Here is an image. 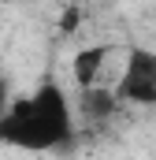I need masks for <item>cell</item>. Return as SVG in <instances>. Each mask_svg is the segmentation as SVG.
<instances>
[{
  "label": "cell",
  "mask_w": 156,
  "mask_h": 160,
  "mask_svg": "<svg viewBox=\"0 0 156 160\" xmlns=\"http://www.w3.org/2000/svg\"><path fill=\"white\" fill-rule=\"evenodd\" d=\"M108 52H112L108 45H89V48H78V52H75L71 71H75L78 89H82V86H97V82H100V71H104Z\"/></svg>",
  "instance_id": "4"
},
{
  "label": "cell",
  "mask_w": 156,
  "mask_h": 160,
  "mask_svg": "<svg viewBox=\"0 0 156 160\" xmlns=\"http://www.w3.org/2000/svg\"><path fill=\"white\" fill-rule=\"evenodd\" d=\"M119 104H123V101H119L115 86L108 89V86L97 82V86H82V89H78V112H82L85 119H97V123H100V119H112Z\"/></svg>",
  "instance_id": "3"
},
{
  "label": "cell",
  "mask_w": 156,
  "mask_h": 160,
  "mask_svg": "<svg viewBox=\"0 0 156 160\" xmlns=\"http://www.w3.org/2000/svg\"><path fill=\"white\" fill-rule=\"evenodd\" d=\"M11 101H15V97H11V78H7V75H0V116L11 108Z\"/></svg>",
  "instance_id": "5"
},
{
  "label": "cell",
  "mask_w": 156,
  "mask_h": 160,
  "mask_svg": "<svg viewBox=\"0 0 156 160\" xmlns=\"http://www.w3.org/2000/svg\"><path fill=\"white\" fill-rule=\"evenodd\" d=\"M115 93L123 104L138 108H156V52L134 45L126 52V63L115 78Z\"/></svg>",
  "instance_id": "2"
},
{
  "label": "cell",
  "mask_w": 156,
  "mask_h": 160,
  "mask_svg": "<svg viewBox=\"0 0 156 160\" xmlns=\"http://www.w3.org/2000/svg\"><path fill=\"white\" fill-rule=\"evenodd\" d=\"M0 142L22 153H56L75 142V108L67 89L56 78H45L26 97L11 101L0 116Z\"/></svg>",
  "instance_id": "1"
}]
</instances>
